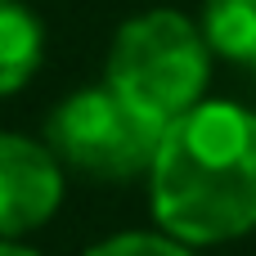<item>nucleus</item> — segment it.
Returning a JSON list of instances; mask_svg holds the SVG:
<instances>
[{
    "mask_svg": "<svg viewBox=\"0 0 256 256\" xmlns=\"http://www.w3.org/2000/svg\"><path fill=\"white\" fill-rule=\"evenodd\" d=\"M148 207L162 234L189 248L234 243L256 230V112L202 99L162 126L148 166Z\"/></svg>",
    "mask_w": 256,
    "mask_h": 256,
    "instance_id": "f257e3e1",
    "label": "nucleus"
},
{
    "mask_svg": "<svg viewBox=\"0 0 256 256\" xmlns=\"http://www.w3.org/2000/svg\"><path fill=\"white\" fill-rule=\"evenodd\" d=\"M207 76L212 50L202 40V27L180 9H148L126 18L104 63V86L153 126H166L202 104Z\"/></svg>",
    "mask_w": 256,
    "mask_h": 256,
    "instance_id": "f03ea898",
    "label": "nucleus"
},
{
    "mask_svg": "<svg viewBox=\"0 0 256 256\" xmlns=\"http://www.w3.org/2000/svg\"><path fill=\"white\" fill-rule=\"evenodd\" d=\"M162 126L126 108L108 86L72 90L45 122V144L63 162V171L90 176V180H140L153 166Z\"/></svg>",
    "mask_w": 256,
    "mask_h": 256,
    "instance_id": "7ed1b4c3",
    "label": "nucleus"
},
{
    "mask_svg": "<svg viewBox=\"0 0 256 256\" xmlns=\"http://www.w3.org/2000/svg\"><path fill=\"white\" fill-rule=\"evenodd\" d=\"M63 176L50 144L0 130V238L36 234L63 207Z\"/></svg>",
    "mask_w": 256,
    "mask_h": 256,
    "instance_id": "20e7f679",
    "label": "nucleus"
},
{
    "mask_svg": "<svg viewBox=\"0 0 256 256\" xmlns=\"http://www.w3.org/2000/svg\"><path fill=\"white\" fill-rule=\"evenodd\" d=\"M45 58V27L22 0H0V99L18 94Z\"/></svg>",
    "mask_w": 256,
    "mask_h": 256,
    "instance_id": "39448f33",
    "label": "nucleus"
},
{
    "mask_svg": "<svg viewBox=\"0 0 256 256\" xmlns=\"http://www.w3.org/2000/svg\"><path fill=\"white\" fill-rule=\"evenodd\" d=\"M198 27L212 54L256 68V0H202Z\"/></svg>",
    "mask_w": 256,
    "mask_h": 256,
    "instance_id": "423d86ee",
    "label": "nucleus"
},
{
    "mask_svg": "<svg viewBox=\"0 0 256 256\" xmlns=\"http://www.w3.org/2000/svg\"><path fill=\"white\" fill-rule=\"evenodd\" d=\"M86 256H198V252L162 230H126V234L99 238Z\"/></svg>",
    "mask_w": 256,
    "mask_h": 256,
    "instance_id": "0eeeda50",
    "label": "nucleus"
},
{
    "mask_svg": "<svg viewBox=\"0 0 256 256\" xmlns=\"http://www.w3.org/2000/svg\"><path fill=\"white\" fill-rule=\"evenodd\" d=\"M0 256H40V252L27 248L22 238H0Z\"/></svg>",
    "mask_w": 256,
    "mask_h": 256,
    "instance_id": "6e6552de",
    "label": "nucleus"
}]
</instances>
